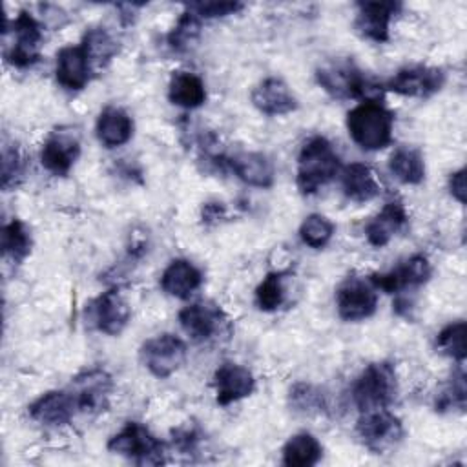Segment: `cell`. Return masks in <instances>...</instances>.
<instances>
[{
	"label": "cell",
	"instance_id": "31",
	"mask_svg": "<svg viewBox=\"0 0 467 467\" xmlns=\"http://www.w3.org/2000/svg\"><path fill=\"white\" fill-rule=\"evenodd\" d=\"M465 332H467L465 321H454V323H449L447 327H443L436 336L438 352L458 361V363H463L465 354H467Z\"/></svg>",
	"mask_w": 467,
	"mask_h": 467
},
{
	"label": "cell",
	"instance_id": "11",
	"mask_svg": "<svg viewBox=\"0 0 467 467\" xmlns=\"http://www.w3.org/2000/svg\"><path fill=\"white\" fill-rule=\"evenodd\" d=\"M131 316L130 305L117 288H109L95 297L88 306V319L93 327L108 336H117L124 330Z\"/></svg>",
	"mask_w": 467,
	"mask_h": 467
},
{
	"label": "cell",
	"instance_id": "16",
	"mask_svg": "<svg viewBox=\"0 0 467 467\" xmlns=\"http://www.w3.org/2000/svg\"><path fill=\"white\" fill-rule=\"evenodd\" d=\"M91 64L89 58L82 47V44L77 46H64L57 53V66H55V77L57 82L67 89V91H80L88 86L91 80Z\"/></svg>",
	"mask_w": 467,
	"mask_h": 467
},
{
	"label": "cell",
	"instance_id": "29",
	"mask_svg": "<svg viewBox=\"0 0 467 467\" xmlns=\"http://www.w3.org/2000/svg\"><path fill=\"white\" fill-rule=\"evenodd\" d=\"M0 244L5 257L13 263L24 261L31 252V234L20 219H13L0 230Z\"/></svg>",
	"mask_w": 467,
	"mask_h": 467
},
{
	"label": "cell",
	"instance_id": "23",
	"mask_svg": "<svg viewBox=\"0 0 467 467\" xmlns=\"http://www.w3.org/2000/svg\"><path fill=\"white\" fill-rule=\"evenodd\" d=\"M201 285V270L186 259H173L161 275V288L179 299H188Z\"/></svg>",
	"mask_w": 467,
	"mask_h": 467
},
{
	"label": "cell",
	"instance_id": "19",
	"mask_svg": "<svg viewBox=\"0 0 467 467\" xmlns=\"http://www.w3.org/2000/svg\"><path fill=\"white\" fill-rule=\"evenodd\" d=\"M71 390L75 394L78 410H102L108 403V396L111 390V378L100 368H91L73 379Z\"/></svg>",
	"mask_w": 467,
	"mask_h": 467
},
{
	"label": "cell",
	"instance_id": "34",
	"mask_svg": "<svg viewBox=\"0 0 467 467\" xmlns=\"http://www.w3.org/2000/svg\"><path fill=\"white\" fill-rule=\"evenodd\" d=\"M283 301H285L283 275L268 274L255 288V305L265 312H272V310L279 308L283 305Z\"/></svg>",
	"mask_w": 467,
	"mask_h": 467
},
{
	"label": "cell",
	"instance_id": "12",
	"mask_svg": "<svg viewBox=\"0 0 467 467\" xmlns=\"http://www.w3.org/2000/svg\"><path fill=\"white\" fill-rule=\"evenodd\" d=\"M358 15L354 27L356 31L372 40V42H387L390 35V20L400 13V2H358Z\"/></svg>",
	"mask_w": 467,
	"mask_h": 467
},
{
	"label": "cell",
	"instance_id": "24",
	"mask_svg": "<svg viewBox=\"0 0 467 467\" xmlns=\"http://www.w3.org/2000/svg\"><path fill=\"white\" fill-rule=\"evenodd\" d=\"M97 139L106 148H117L126 144L133 135V120L131 117L117 106H108L100 111L95 124Z\"/></svg>",
	"mask_w": 467,
	"mask_h": 467
},
{
	"label": "cell",
	"instance_id": "7",
	"mask_svg": "<svg viewBox=\"0 0 467 467\" xmlns=\"http://www.w3.org/2000/svg\"><path fill=\"white\" fill-rule=\"evenodd\" d=\"M13 44L5 49V60L15 67H29L40 58V46L44 40L42 24L29 15L27 11H20L11 24Z\"/></svg>",
	"mask_w": 467,
	"mask_h": 467
},
{
	"label": "cell",
	"instance_id": "27",
	"mask_svg": "<svg viewBox=\"0 0 467 467\" xmlns=\"http://www.w3.org/2000/svg\"><path fill=\"white\" fill-rule=\"evenodd\" d=\"M323 447L310 432L294 434L283 447V463L288 467H310L321 460Z\"/></svg>",
	"mask_w": 467,
	"mask_h": 467
},
{
	"label": "cell",
	"instance_id": "6",
	"mask_svg": "<svg viewBox=\"0 0 467 467\" xmlns=\"http://www.w3.org/2000/svg\"><path fill=\"white\" fill-rule=\"evenodd\" d=\"M356 432L361 443L374 454H383L396 447L403 438V425L398 416L387 409L363 412L358 420Z\"/></svg>",
	"mask_w": 467,
	"mask_h": 467
},
{
	"label": "cell",
	"instance_id": "39",
	"mask_svg": "<svg viewBox=\"0 0 467 467\" xmlns=\"http://www.w3.org/2000/svg\"><path fill=\"white\" fill-rule=\"evenodd\" d=\"M465 188H467L465 186V168L451 173V177H449V190H451L452 197L458 202H462V204L465 202V192H467Z\"/></svg>",
	"mask_w": 467,
	"mask_h": 467
},
{
	"label": "cell",
	"instance_id": "32",
	"mask_svg": "<svg viewBox=\"0 0 467 467\" xmlns=\"http://www.w3.org/2000/svg\"><path fill=\"white\" fill-rule=\"evenodd\" d=\"M201 33V18L186 7V11L179 16L173 29L168 33V44L175 51L188 49Z\"/></svg>",
	"mask_w": 467,
	"mask_h": 467
},
{
	"label": "cell",
	"instance_id": "33",
	"mask_svg": "<svg viewBox=\"0 0 467 467\" xmlns=\"http://www.w3.org/2000/svg\"><path fill=\"white\" fill-rule=\"evenodd\" d=\"M332 235L334 224L321 213H310L299 226V237L310 248H323Z\"/></svg>",
	"mask_w": 467,
	"mask_h": 467
},
{
	"label": "cell",
	"instance_id": "25",
	"mask_svg": "<svg viewBox=\"0 0 467 467\" xmlns=\"http://www.w3.org/2000/svg\"><path fill=\"white\" fill-rule=\"evenodd\" d=\"M343 193L354 202H367L379 195V182L374 171L363 162H350L341 175Z\"/></svg>",
	"mask_w": 467,
	"mask_h": 467
},
{
	"label": "cell",
	"instance_id": "20",
	"mask_svg": "<svg viewBox=\"0 0 467 467\" xmlns=\"http://www.w3.org/2000/svg\"><path fill=\"white\" fill-rule=\"evenodd\" d=\"M221 310L212 303H192L179 312L182 330L197 343L212 339L221 325Z\"/></svg>",
	"mask_w": 467,
	"mask_h": 467
},
{
	"label": "cell",
	"instance_id": "37",
	"mask_svg": "<svg viewBox=\"0 0 467 467\" xmlns=\"http://www.w3.org/2000/svg\"><path fill=\"white\" fill-rule=\"evenodd\" d=\"M190 11H193L199 18H217L234 15L243 9V4L239 2H197L186 5Z\"/></svg>",
	"mask_w": 467,
	"mask_h": 467
},
{
	"label": "cell",
	"instance_id": "18",
	"mask_svg": "<svg viewBox=\"0 0 467 467\" xmlns=\"http://www.w3.org/2000/svg\"><path fill=\"white\" fill-rule=\"evenodd\" d=\"M252 104L265 115H286L297 109V99L279 77H268L252 91Z\"/></svg>",
	"mask_w": 467,
	"mask_h": 467
},
{
	"label": "cell",
	"instance_id": "21",
	"mask_svg": "<svg viewBox=\"0 0 467 467\" xmlns=\"http://www.w3.org/2000/svg\"><path fill=\"white\" fill-rule=\"evenodd\" d=\"M230 170L248 186L270 188L275 179L272 161L257 151H241L226 159Z\"/></svg>",
	"mask_w": 467,
	"mask_h": 467
},
{
	"label": "cell",
	"instance_id": "1",
	"mask_svg": "<svg viewBox=\"0 0 467 467\" xmlns=\"http://www.w3.org/2000/svg\"><path fill=\"white\" fill-rule=\"evenodd\" d=\"M394 113L381 100H363L347 113L350 139L367 151H376L392 140Z\"/></svg>",
	"mask_w": 467,
	"mask_h": 467
},
{
	"label": "cell",
	"instance_id": "14",
	"mask_svg": "<svg viewBox=\"0 0 467 467\" xmlns=\"http://www.w3.org/2000/svg\"><path fill=\"white\" fill-rule=\"evenodd\" d=\"M80 155V140L73 131H53L42 144L40 162L53 175H67Z\"/></svg>",
	"mask_w": 467,
	"mask_h": 467
},
{
	"label": "cell",
	"instance_id": "38",
	"mask_svg": "<svg viewBox=\"0 0 467 467\" xmlns=\"http://www.w3.org/2000/svg\"><path fill=\"white\" fill-rule=\"evenodd\" d=\"M22 157L16 148H4L2 151V188L9 190L22 175Z\"/></svg>",
	"mask_w": 467,
	"mask_h": 467
},
{
	"label": "cell",
	"instance_id": "15",
	"mask_svg": "<svg viewBox=\"0 0 467 467\" xmlns=\"http://www.w3.org/2000/svg\"><path fill=\"white\" fill-rule=\"evenodd\" d=\"M213 389L217 403L226 407L250 396L255 389V379L246 367L226 361L219 365L213 374Z\"/></svg>",
	"mask_w": 467,
	"mask_h": 467
},
{
	"label": "cell",
	"instance_id": "30",
	"mask_svg": "<svg viewBox=\"0 0 467 467\" xmlns=\"http://www.w3.org/2000/svg\"><path fill=\"white\" fill-rule=\"evenodd\" d=\"M80 44H82L93 69L104 67L115 57V53L119 51V46L113 40V36L102 27L88 29L84 33Z\"/></svg>",
	"mask_w": 467,
	"mask_h": 467
},
{
	"label": "cell",
	"instance_id": "3",
	"mask_svg": "<svg viewBox=\"0 0 467 467\" xmlns=\"http://www.w3.org/2000/svg\"><path fill=\"white\" fill-rule=\"evenodd\" d=\"M317 84L334 99L379 100L381 86L368 82L352 60H332L316 69Z\"/></svg>",
	"mask_w": 467,
	"mask_h": 467
},
{
	"label": "cell",
	"instance_id": "26",
	"mask_svg": "<svg viewBox=\"0 0 467 467\" xmlns=\"http://www.w3.org/2000/svg\"><path fill=\"white\" fill-rule=\"evenodd\" d=\"M168 99L171 104L181 106L184 109L199 108L206 100L204 82L195 73L175 71L170 78Z\"/></svg>",
	"mask_w": 467,
	"mask_h": 467
},
{
	"label": "cell",
	"instance_id": "35",
	"mask_svg": "<svg viewBox=\"0 0 467 467\" xmlns=\"http://www.w3.org/2000/svg\"><path fill=\"white\" fill-rule=\"evenodd\" d=\"M290 401L296 407V410H321L323 409V396L321 392L308 385V383H297L290 390Z\"/></svg>",
	"mask_w": 467,
	"mask_h": 467
},
{
	"label": "cell",
	"instance_id": "4",
	"mask_svg": "<svg viewBox=\"0 0 467 467\" xmlns=\"http://www.w3.org/2000/svg\"><path fill=\"white\" fill-rule=\"evenodd\" d=\"M396 392V372L387 361L367 365L352 385V398L361 412L387 409L394 401Z\"/></svg>",
	"mask_w": 467,
	"mask_h": 467
},
{
	"label": "cell",
	"instance_id": "22",
	"mask_svg": "<svg viewBox=\"0 0 467 467\" xmlns=\"http://www.w3.org/2000/svg\"><path fill=\"white\" fill-rule=\"evenodd\" d=\"M407 221H409V215L401 201H389L381 208V212L367 223L365 226L367 241L372 246L381 248L392 239V235H396L400 230L405 228Z\"/></svg>",
	"mask_w": 467,
	"mask_h": 467
},
{
	"label": "cell",
	"instance_id": "2",
	"mask_svg": "<svg viewBox=\"0 0 467 467\" xmlns=\"http://www.w3.org/2000/svg\"><path fill=\"white\" fill-rule=\"evenodd\" d=\"M341 168L339 155L325 137L308 139L297 157V188L303 195L316 193L321 186L328 184Z\"/></svg>",
	"mask_w": 467,
	"mask_h": 467
},
{
	"label": "cell",
	"instance_id": "17",
	"mask_svg": "<svg viewBox=\"0 0 467 467\" xmlns=\"http://www.w3.org/2000/svg\"><path fill=\"white\" fill-rule=\"evenodd\" d=\"M78 410L73 390H49L29 405V416L42 425H64Z\"/></svg>",
	"mask_w": 467,
	"mask_h": 467
},
{
	"label": "cell",
	"instance_id": "5",
	"mask_svg": "<svg viewBox=\"0 0 467 467\" xmlns=\"http://www.w3.org/2000/svg\"><path fill=\"white\" fill-rule=\"evenodd\" d=\"M108 451L126 456L139 465H159L164 462V443L139 421H128L108 441Z\"/></svg>",
	"mask_w": 467,
	"mask_h": 467
},
{
	"label": "cell",
	"instance_id": "28",
	"mask_svg": "<svg viewBox=\"0 0 467 467\" xmlns=\"http://www.w3.org/2000/svg\"><path fill=\"white\" fill-rule=\"evenodd\" d=\"M389 170L403 184H420L425 179V162L416 148H398L389 159Z\"/></svg>",
	"mask_w": 467,
	"mask_h": 467
},
{
	"label": "cell",
	"instance_id": "8",
	"mask_svg": "<svg viewBox=\"0 0 467 467\" xmlns=\"http://www.w3.org/2000/svg\"><path fill=\"white\" fill-rule=\"evenodd\" d=\"M186 359V345L173 334H159L150 337L140 347L142 365L159 379L170 378Z\"/></svg>",
	"mask_w": 467,
	"mask_h": 467
},
{
	"label": "cell",
	"instance_id": "10",
	"mask_svg": "<svg viewBox=\"0 0 467 467\" xmlns=\"http://www.w3.org/2000/svg\"><path fill=\"white\" fill-rule=\"evenodd\" d=\"M445 84V71L429 66H409L389 78L385 89L405 97H431Z\"/></svg>",
	"mask_w": 467,
	"mask_h": 467
},
{
	"label": "cell",
	"instance_id": "13",
	"mask_svg": "<svg viewBox=\"0 0 467 467\" xmlns=\"http://www.w3.org/2000/svg\"><path fill=\"white\" fill-rule=\"evenodd\" d=\"M431 274H432V268H431L429 259L421 254H416V255L409 257L407 261H403L394 270H390L387 274H372L368 279L376 290L394 294L403 288L420 286V285L427 283Z\"/></svg>",
	"mask_w": 467,
	"mask_h": 467
},
{
	"label": "cell",
	"instance_id": "36",
	"mask_svg": "<svg viewBox=\"0 0 467 467\" xmlns=\"http://www.w3.org/2000/svg\"><path fill=\"white\" fill-rule=\"evenodd\" d=\"M454 407H458V409L465 407V381H463L462 370L458 376H452V381L447 385V389L436 400V410H447V409H454Z\"/></svg>",
	"mask_w": 467,
	"mask_h": 467
},
{
	"label": "cell",
	"instance_id": "9",
	"mask_svg": "<svg viewBox=\"0 0 467 467\" xmlns=\"http://www.w3.org/2000/svg\"><path fill=\"white\" fill-rule=\"evenodd\" d=\"M337 314L345 321L367 319L376 312L378 292L370 279L347 277L336 292Z\"/></svg>",
	"mask_w": 467,
	"mask_h": 467
}]
</instances>
